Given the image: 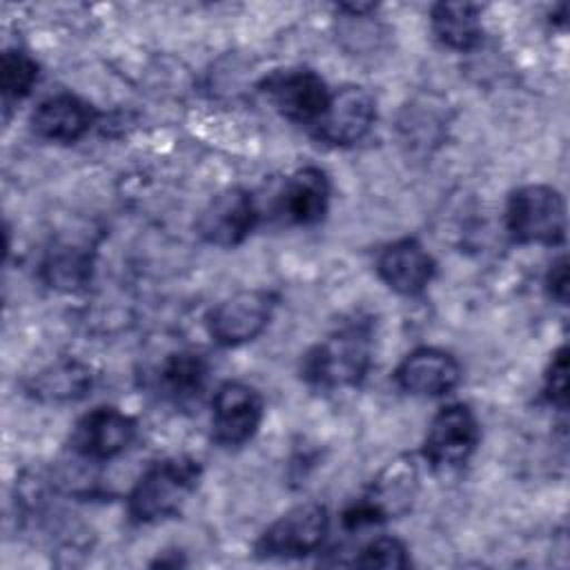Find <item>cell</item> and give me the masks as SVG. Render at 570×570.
<instances>
[{
    "label": "cell",
    "mask_w": 570,
    "mask_h": 570,
    "mask_svg": "<svg viewBox=\"0 0 570 570\" xmlns=\"http://www.w3.org/2000/svg\"><path fill=\"white\" fill-rule=\"evenodd\" d=\"M200 472V463L191 456H169L151 463L129 492V517L138 523H154L176 514L196 490Z\"/></svg>",
    "instance_id": "1"
},
{
    "label": "cell",
    "mask_w": 570,
    "mask_h": 570,
    "mask_svg": "<svg viewBox=\"0 0 570 570\" xmlns=\"http://www.w3.org/2000/svg\"><path fill=\"white\" fill-rule=\"evenodd\" d=\"M370 367V336L363 327L350 325L336 330L316 343L303 358L301 372L305 381L318 387L356 385Z\"/></svg>",
    "instance_id": "2"
},
{
    "label": "cell",
    "mask_w": 570,
    "mask_h": 570,
    "mask_svg": "<svg viewBox=\"0 0 570 570\" xmlns=\"http://www.w3.org/2000/svg\"><path fill=\"white\" fill-rule=\"evenodd\" d=\"M505 225L521 245H559L566 238V203L554 187H519L508 200Z\"/></svg>",
    "instance_id": "3"
},
{
    "label": "cell",
    "mask_w": 570,
    "mask_h": 570,
    "mask_svg": "<svg viewBox=\"0 0 570 570\" xmlns=\"http://www.w3.org/2000/svg\"><path fill=\"white\" fill-rule=\"evenodd\" d=\"M416 488L419 474L414 461L405 456L390 461L374 479L370 492L358 503L345 510V528H361L367 523L405 514L412 508Z\"/></svg>",
    "instance_id": "4"
},
{
    "label": "cell",
    "mask_w": 570,
    "mask_h": 570,
    "mask_svg": "<svg viewBox=\"0 0 570 570\" xmlns=\"http://www.w3.org/2000/svg\"><path fill=\"white\" fill-rule=\"evenodd\" d=\"M327 525L325 505L316 501L294 505L261 534L256 552L261 557H305L323 543Z\"/></svg>",
    "instance_id": "5"
},
{
    "label": "cell",
    "mask_w": 570,
    "mask_h": 570,
    "mask_svg": "<svg viewBox=\"0 0 570 570\" xmlns=\"http://www.w3.org/2000/svg\"><path fill=\"white\" fill-rule=\"evenodd\" d=\"M276 298L263 289H243L220 301L207 318L209 334L225 347L254 341L269 323Z\"/></svg>",
    "instance_id": "6"
},
{
    "label": "cell",
    "mask_w": 570,
    "mask_h": 570,
    "mask_svg": "<svg viewBox=\"0 0 570 570\" xmlns=\"http://www.w3.org/2000/svg\"><path fill=\"white\" fill-rule=\"evenodd\" d=\"M263 419L261 394L240 381L223 383L212 401V436L220 445H243L249 441Z\"/></svg>",
    "instance_id": "7"
},
{
    "label": "cell",
    "mask_w": 570,
    "mask_h": 570,
    "mask_svg": "<svg viewBox=\"0 0 570 570\" xmlns=\"http://www.w3.org/2000/svg\"><path fill=\"white\" fill-rule=\"evenodd\" d=\"M256 205L249 191L229 187L218 191L198 214V236L216 247L240 245L256 225Z\"/></svg>",
    "instance_id": "8"
},
{
    "label": "cell",
    "mask_w": 570,
    "mask_h": 570,
    "mask_svg": "<svg viewBox=\"0 0 570 570\" xmlns=\"http://www.w3.org/2000/svg\"><path fill=\"white\" fill-rule=\"evenodd\" d=\"M376 120V102L363 87H343L330 94L323 116L314 125L316 138L327 145L347 147L365 138Z\"/></svg>",
    "instance_id": "9"
},
{
    "label": "cell",
    "mask_w": 570,
    "mask_h": 570,
    "mask_svg": "<svg viewBox=\"0 0 570 570\" xmlns=\"http://www.w3.org/2000/svg\"><path fill=\"white\" fill-rule=\"evenodd\" d=\"M479 443V423L468 405L454 403L443 407L430 423L423 456L434 468L461 465L470 459Z\"/></svg>",
    "instance_id": "10"
},
{
    "label": "cell",
    "mask_w": 570,
    "mask_h": 570,
    "mask_svg": "<svg viewBox=\"0 0 570 570\" xmlns=\"http://www.w3.org/2000/svg\"><path fill=\"white\" fill-rule=\"evenodd\" d=\"M263 91L285 118L305 125H316L330 102L323 78L309 69L276 71L263 82Z\"/></svg>",
    "instance_id": "11"
},
{
    "label": "cell",
    "mask_w": 570,
    "mask_h": 570,
    "mask_svg": "<svg viewBox=\"0 0 570 570\" xmlns=\"http://www.w3.org/2000/svg\"><path fill=\"white\" fill-rule=\"evenodd\" d=\"M136 436V421L116 407H96L85 414L69 436L76 454L89 461H107L129 448Z\"/></svg>",
    "instance_id": "12"
},
{
    "label": "cell",
    "mask_w": 570,
    "mask_h": 570,
    "mask_svg": "<svg viewBox=\"0 0 570 570\" xmlns=\"http://www.w3.org/2000/svg\"><path fill=\"white\" fill-rule=\"evenodd\" d=\"M376 269L390 289L403 296H414L430 285L436 263L419 240L401 238L379 254Z\"/></svg>",
    "instance_id": "13"
},
{
    "label": "cell",
    "mask_w": 570,
    "mask_h": 570,
    "mask_svg": "<svg viewBox=\"0 0 570 570\" xmlns=\"http://www.w3.org/2000/svg\"><path fill=\"white\" fill-rule=\"evenodd\" d=\"M396 383L414 396H443L461 381V367L448 352L434 347L414 350L396 367Z\"/></svg>",
    "instance_id": "14"
},
{
    "label": "cell",
    "mask_w": 570,
    "mask_h": 570,
    "mask_svg": "<svg viewBox=\"0 0 570 570\" xmlns=\"http://www.w3.org/2000/svg\"><path fill=\"white\" fill-rule=\"evenodd\" d=\"M96 120V111L85 100L71 94H58L38 105L31 116V129L36 136L53 142L80 140Z\"/></svg>",
    "instance_id": "15"
},
{
    "label": "cell",
    "mask_w": 570,
    "mask_h": 570,
    "mask_svg": "<svg viewBox=\"0 0 570 570\" xmlns=\"http://www.w3.org/2000/svg\"><path fill=\"white\" fill-rule=\"evenodd\" d=\"M330 203V180L318 167H303L294 171L281 194V212L289 223H318Z\"/></svg>",
    "instance_id": "16"
},
{
    "label": "cell",
    "mask_w": 570,
    "mask_h": 570,
    "mask_svg": "<svg viewBox=\"0 0 570 570\" xmlns=\"http://www.w3.org/2000/svg\"><path fill=\"white\" fill-rule=\"evenodd\" d=\"M209 376L207 358L191 350L174 352L165 358L158 374V387L165 399H169L176 405H187L196 401Z\"/></svg>",
    "instance_id": "17"
},
{
    "label": "cell",
    "mask_w": 570,
    "mask_h": 570,
    "mask_svg": "<svg viewBox=\"0 0 570 570\" xmlns=\"http://www.w3.org/2000/svg\"><path fill=\"white\" fill-rule=\"evenodd\" d=\"M432 31L450 49L468 51L481 40L479 7L472 2H439L430 13Z\"/></svg>",
    "instance_id": "18"
},
{
    "label": "cell",
    "mask_w": 570,
    "mask_h": 570,
    "mask_svg": "<svg viewBox=\"0 0 570 570\" xmlns=\"http://www.w3.org/2000/svg\"><path fill=\"white\" fill-rule=\"evenodd\" d=\"M94 385V376L89 367L78 361H58L42 372H38L31 383L29 392L40 401H76L82 399Z\"/></svg>",
    "instance_id": "19"
},
{
    "label": "cell",
    "mask_w": 570,
    "mask_h": 570,
    "mask_svg": "<svg viewBox=\"0 0 570 570\" xmlns=\"http://www.w3.org/2000/svg\"><path fill=\"white\" fill-rule=\"evenodd\" d=\"M38 80L36 60L22 49H7L0 60V89L7 100L24 98Z\"/></svg>",
    "instance_id": "20"
},
{
    "label": "cell",
    "mask_w": 570,
    "mask_h": 570,
    "mask_svg": "<svg viewBox=\"0 0 570 570\" xmlns=\"http://www.w3.org/2000/svg\"><path fill=\"white\" fill-rule=\"evenodd\" d=\"M42 274L49 285L73 289L85 285L89 278V256L73 247L53 249L42 265Z\"/></svg>",
    "instance_id": "21"
},
{
    "label": "cell",
    "mask_w": 570,
    "mask_h": 570,
    "mask_svg": "<svg viewBox=\"0 0 570 570\" xmlns=\"http://www.w3.org/2000/svg\"><path fill=\"white\" fill-rule=\"evenodd\" d=\"M407 563H410L407 550L396 537H379V539L370 541L354 559V566H358V568L396 570V568H405Z\"/></svg>",
    "instance_id": "22"
},
{
    "label": "cell",
    "mask_w": 570,
    "mask_h": 570,
    "mask_svg": "<svg viewBox=\"0 0 570 570\" xmlns=\"http://www.w3.org/2000/svg\"><path fill=\"white\" fill-rule=\"evenodd\" d=\"M543 392L552 405L561 410L568 405V350L566 347H559L554 352L546 372Z\"/></svg>",
    "instance_id": "23"
},
{
    "label": "cell",
    "mask_w": 570,
    "mask_h": 570,
    "mask_svg": "<svg viewBox=\"0 0 570 570\" xmlns=\"http://www.w3.org/2000/svg\"><path fill=\"white\" fill-rule=\"evenodd\" d=\"M546 285H548L550 296H552L557 303H561V305L568 303V261H566V256H559V258L550 265Z\"/></svg>",
    "instance_id": "24"
}]
</instances>
